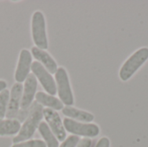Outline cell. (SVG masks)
<instances>
[{
	"label": "cell",
	"mask_w": 148,
	"mask_h": 147,
	"mask_svg": "<svg viewBox=\"0 0 148 147\" xmlns=\"http://www.w3.org/2000/svg\"><path fill=\"white\" fill-rule=\"evenodd\" d=\"M21 125L17 120H0V136L14 135L18 133Z\"/></svg>",
	"instance_id": "cell-14"
},
{
	"label": "cell",
	"mask_w": 148,
	"mask_h": 147,
	"mask_svg": "<svg viewBox=\"0 0 148 147\" xmlns=\"http://www.w3.org/2000/svg\"><path fill=\"white\" fill-rule=\"evenodd\" d=\"M32 65V55L28 49H23L20 51L18 62L15 70V80L17 83L25 81L30 74Z\"/></svg>",
	"instance_id": "cell-8"
},
{
	"label": "cell",
	"mask_w": 148,
	"mask_h": 147,
	"mask_svg": "<svg viewBox=\"0 0 148 147\" xmlns=\"http://www.w3.org/2000/svg\"><path fill=\"white\" fill-rule=\"evenodd\" d=\"M148 48L144 47L135 51L122 65L120 69V78L123 81H128L138 69L147 61Z\"/></svg>",
	"instance_id": "cell-2"
},
{
	"label": "cell",
	"mask_w": 148,
	"mask_h": 147,
	"mask_svg": "<svg viewBox=\"0 0 148 147\" xmlns=\"http://www.w3.org/2000/svg\"><path fill=\"white\" fill-rule=\"evenodd\" d=\"M42 110L43 108L42 107L41 105H36L34 107L29 115L27 117L23 124L21 126L18 133L16 134V136L13 138L12 141L14 144L27 141L34 135L36 130L38 129V126L41 124L42 120L43 118Z\"/></svg>",
	"instance_id": "cell-1"
},
{
	"label": "cell",
	"mask_w": 148,
	"mask_h": 147,
	"mask_svg": "<svg viewBox=\"0 0 148 147\" xmlns=\"http://www.w3.org/2000/svg\"><path fill=\"white\" fill-rule=\"evenodd\" d=\"M55 81L56 93L58 94L61 101L66 106H72L74 104V95L67 70L64 68H58L55 74Z\"/></svg>",
	"instance_id": "cell-4"
},
{
	"label": "cell",
	"mask_w": 148,
	"mask_h": 147,
	"mask_svg": "<svg viewBox=\"0 0 148 147\" xmlns=\"http://www.w3.org/2000/svg\"><path fill=\"white\" fill-rule=\"evenodd\" d=\"M62 123L65 131L78 137L83 136L86 138H94L100 133V127L96 124L82 123L69 118H64Z\"/></svg>",
	"instance_id": "cell-5"
},
{
	"label": "cell",
	"mask_w": 148,
	"mask_h": 147,
	"mask_svg": "<svg viewBox=\"0 0 148 147\" xmlns=\"http://www.w3.org/2000/svg\"><path fill=\"white\" fill-rule=\"evenodd\" d=\"M80 141V138L75 135H71L68 137L59 147H76Z\"/></svg>",
	"instance_id": "cell-18"
},
{
	"label": "cell",
	"mask_w": 148,
	"mask_h": 147,
	"mask_svg": "<svg viewBox=\"0 0 148 147\" xmlns=\"http://www.w3.org/2000/svg\"><path fill=\"white\" fill-rule=\"evenodd\" d=\"M22 94H23V85L22 83L16 82L10 92L9 98V105L6 113V118L9 120H13L18 113L19 109L21 107V101H22Z\"/></svg>",
	"instance_id": "cell-9"
},
{
	"label": "cell",
	"mask_w": 148,
	"mask_h": 147,
	"mask_svg": "<svg viewBox=\"0 0 148 147\" xmlns=\"http://www.w3.org/2000/svg\"><path fill=\"white\" fill-rule=\"evenodd\" d=\"M38 131L44 139L47 147H59V141L52 133L46 122H41L38 126Z\"/></svg>",
	"instance_id": "cell-15"
},
{
	"label": "cell",
	"mask_w": 148,
	"mask_h": 147,
	"mask_svg": "<svg viewBox=\"0 0 148 147\" xmlns=\"http://www.w3.org/2000/svg\"><path fill=\"white\" fill-rule=\"evenodd\" d=\"M31 71L36 80L39 81L40 84L44 88L46 93L55 96V94H56V85L52 75L41 63L36 61L32 62Z\"/></svg>",
	"instance_id": "cell-6"
},
{
	"label": "cell",
	"mask_w": 148,
	"mask_h": 147,
	"mask_svg": "<svg viewBox=\"0 0 148 147\" xmlns=\"http://www.w3.org/2000/svg\"><path fill=\"white\" fill-rule=\"evenodd\" d=\"M31 55L34 56L36 62L41 63L50 74H56L58 69L57 63L47 51L38 49L35 46L31 49Z\"/></svg>",
	"instance_id": "cell-11"
},
{
	"label": "cell",
	"mask_w": 148,
	"mask_h": 147,
	"mask_svg": "<svg viewBox=\"0 0 148 147\" xmlns=\"http://www.w3.org/2000/svg\"><path fill=\"white\" fill-rule=\"evenodd\" d=\"M31 36L32 40L38 49L45 50L49 47L45 17L42 11L36 10L31 17Z\"/></svg>",
	"instance_id": "cell-3"
},
{
	"label": "cell",
	"mask_w": 148,
	"mask_h": 147,
	"mask_svg": "<svg viewBox=\"0 0 148 147\" xmlns=\"http://www.w3.org/2000/svg\"><path fill=\"white\" fill-rule=\"evenodd\" d=\"M35 99L38 104H40L41 106H44L47 108H50L55 111L62 110L63 108V103L61 101L60 99L47 93L38 92L36 94Z\"/></svg>",
	"instance_id": "cell-12"
},
{
	"label": "cell",
	"mask_w": 148,
	"mask_h": 147,
	"mask_svg": "<svg viewBox=\"0 0 148 147\" xmlns=\"http://www.w3.org/2000/svg\"><path fill=\"white\" fill-rule=\"evenodd\" d=\"M42 114L47 125L55 134L58 141L63 142L66 139V131L59 113L53 109L43 108Z\"/></svg>",
	"instance_id": "cell-7"
},
{
	"label": "cell",
	"mask_w": 148,
	"mask_h": 147,
	"mask_svg": "<svg viewBox=\"0 0 148 147\" xmlns=\"http://www.w3.org/2000/svg\"><path fill=\"white\" fill-rule=\"evenodd\" d=\"M62 113L66 118H69L74 120H80L83 122H92L95 120V116L86 111L80 110L72 106H66L62 108Z\"/></svg>",
	"instance_id": "cell-13"
},
{
	"label": "cell",
	"mask_w": 148,
	"mask_h": 147,
	"mask_svg": "<svg viewBox=\"0 0 148 147\" xmlns=\"http://www.w3.org/2000/svg\"><path fill=\"white\" fill-rule=\"evenodd\" d=\"M95 147H110V141L108 138L103 137L97 142Z\"/></svg>",
	"instance_id": "cell-20"
},
{
	"label": "cell",
	"mask_w": 148,
	"mask_h": 147,
	"mask_svg": "<svg viewBox=\"0 0 148 147\" xmlns=\"http://www.w3.org/2000/svg\"><path fill=\"white\" fill-rule=\"evenodd\" d=\"M6 88H7V83H6V81H3V80H0V93H1L2 91H3L4 89H6Z\"/></svg>",
	"instance_id": "cell-21"
},
{
	"label": "cell",
	"mask_w": 148,
	"mask_h": 147,
	"mask_svg": "<svg viewBox=\"0 0 148 147\" xmlns=\"http://www.w3.org/2000/svg\"><path fill=\"white\" fill-rule=\"evenodd\" d=\"M11 147H47L44 141L40 139H33V140H27L21 143L14 144Z\"/></svg>",
	"instance_id": "cell-17"
},
{
	"label": "cell",
	"mask_w": 148,
	"mask_h": 147,
	"mask_svg": "<svg viewBox=\"0 0 148 147\" xmlns=\"http://www.w3.org/2000/svg\"><path fill=\"white\" fill-rule=\"evenodd\" d=\"M37 88V80L33 74H29L23 86L21 109H27L33 102Z\"/></svg>",
	"instance_id": "cell-10"
},
{
	"label": "cell",
	"mask_w": 148,
	"mask_h": 147,
	"mask_svg": "<svg viewBox=\"0 0 148 147\" xmlns=\"http://www.w3.org/2000/svg\"><path fill=\"white\" fill-rule=\"evenodd\" d=\"M91 147H94V146H93V144H92V146H91Z\"/></svg>",
	"instance_id": "cell-22"
},
{
	"label": "cell",
	"mask_w": 148,
	"mask_h": 147,
	"mask_svg": "<svg viewBox=\"0 0 148 147\" xmlns=\"http://www.w3.org/2000/svg\"><path fill=\"white\" fill-rule=\"evenodd\" d=\"M92 140L88 138H84L82 139H80L79 143L77 144L76 147H91L92 146Z\"/></svg>",
	"instance_id": "cell-19"
},
{
	"label": "cell",
	"mask_w": 148,
	"mask_h": 147,
	"mask_svg": "<svg viewBox=\"0 0 148 147\" xmlns=\"http://www.w3.org/2000/svg\"><path fill=\"white\" fill-rule=\"evenodd\" d=\"M10 92L6 89L0 93V120H4L6 117V113L9 105Z\"/></svg>",
	"instance_id": "cell-16"
}]
</instances>
